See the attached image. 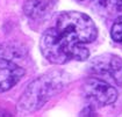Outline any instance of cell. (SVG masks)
Returning <instances> with one entry per match:
<instances>
[{
	"label": "cell",
	"mask_w": 122,
	"mask_h": 117,
	"mask_svg": "<svg viewBox=\"0 0 122 117\" xmlns=\"http://www.w3.org/2000/svg\"><path fill=\"white\" fill-rule=\"evenodd\" d=\"M98 30L88 15L80 12H64L42 35L40 49L50 63L63 65L70 60L83 62L90 57L84 46L97 38Z\"/></svg>",
	"instance_id": "cell-1"
},
{
	"label": "cell",
	"mask_w": 122,
	"mask_h": 117,
	"mask_svg": "<svg viewBox=\"0 0 122 117\" xmlns=\"http://www.w3.org/2000/svg\"><path fill=\"white\" fill-rule=\"evenodd\" d=\"M65 75L61 72H51L34 80L23 93L19 107L23 111H35L41 108L65 85Z\"/></svg>",
	"instance_id": "cell-2"
},
{
	"label": "cell",
	"mask_w": 122,
	"mask_h": 117,
	"mask_svg": "<svg viewBox=\"0 0 122 117\" xmlns=\"http://www.w3.org/2000/svg\"><path fill=\"white\" fill-rule=\"evenodd\" d=\"M86 98L99 106L113 104L117 99V90L102 78H90L84 83Z\"/></svg>",
	"instance_id": "cell-3"
},
{
	"label": "cell",
	"mask_w": 122,
	"mask_h": 117,
	"mask_svg": "<svg viewBox=\"0 0 122 117\" xmlns=\"http://www.w3.org/2000/svg\"><path fill=\"white\" fill-rule=\"evenodd\" d=\"M90 70L94 74L111 79L116 85H122V59L112 54L95 57L90 64Z\"/></svg>",
	"instance_id": "cell-4"
},
{
	"label": "cell",
	"mask_w": 122,
	"mask_h": 117,
	"mask_svg": "<svg viewBox=\"0 0 122 117\" xmlns=\"http://www.w3.org/2000/svg\"><path fill=\"white\" fill-rule=\"evenodd\" d=\"M23 75L25 70L21 66L12 60L0 58V93L13 88Z\"/></svg>",
	"instance_id": "cell-5"
},
{
	"label": "cell",
	"mask_w": 122,
	"mask_h": 117,
	"mask_svg": "<svg viewBox=\"0 0 122 117\" xmlns=\"http://www.w3.org/2000/svg\"><path fill=\"white\" fill-rule=\"evenodd\" d=\"M51 0H26L25 12L30 18H41L51 8Z\"/></svg>",
	"instance_id": "cell-6"
},
{
	"label": "cell",
	"mask_w": 122,
	"mask_h": 117,
	"mask_svg": "<svg viewBox=\"0 0 122 117\" xmlns=\"http://www.w3.org/2000/svg\"><path fill=\"white\" fill-rule=\"evenodd\" d=\"M95 2L99 8L109 15L122 12V0H95Z\"/></svg>",
	"instance_id": "cell-7"
},
{
	"label": "cell",
	"mask_w": 122,
	"mask_h": 117,
	"mask_svg": "<svg viewBox=\"0 0 122 117\" xmlns=\"http://www.w3.org/2000/svg\"><path fill=\"white\" fill-rule=\"evenodd\" d=\"M111 36L113 41H115L119 44H122V16H119L114 21L111 29Z\"/></svg>",
	"instance_id": "cell-8"
},
{
	"label": "cell",
	"mask_w": 122,
	"mask_h": 117,
	"mask_svg": "<svg viewBox=\"0 0 122 117\" xmlns=\"http://www.w3.org/2000/svg\"><path fill=\"white\" fill-rule=\"evenodd\" d=\"M80 1H81V0H80Z\"/></svg>",
	"instance_id": "cell-9"
}]
</instances>
